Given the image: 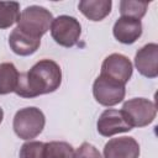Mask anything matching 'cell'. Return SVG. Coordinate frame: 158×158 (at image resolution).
<instances>
[{
  "mask_svg": "<svg viewBox=\"0 0 158 158\" xmlns=\"http://www.w3.org/2000/svg\"><path fill=\"white\" fill-rule=\"evenodd\" d=\"M62 83L60 67L52 59H41L19 75L15 93L21 98H36L56 91Z\"/></svg>",
  "mask_w": 158,
  "mask_h": 158,
  "instance_id": "cell-1",
  "label": "cell"
},
{
  "mask_svg": "<svg viewBox=\"0 0 158 158\" xmlns=\"http://www.w3.org/2000/svg\"><path fill=\"white\" fill-rule=\"evenodd\" d=\"M53 21V15L43 6L31 5L20 14L17 27L23 32L41 38L49 28Z\"/></svg>",
  "mask_w": 158,
  "mask_h": 158,
  "instance_id": "cell-2",
  "label": "cell"
},
{
  "mask_svg": "<svg viewBox=\"0 0 158 158\" xmlns=\"http://www.w3.org/2000/svg\"><path fill=\"white\" fill-rule=\"evenodd\" d=\"M46 117L43 112L35 107H23L20 109L12 121V127L16 136L21 139H32L37 137L44 128Z\"/></svg>",
  "mask_w": 158,
  "mask_h": 158,
  "instance_id": "cell-3",
  "label": "cell"
},
{
  "mask_svg": "<svg viewBox=\"0 0 158 158\" xmlns=\"http://www.w3.org/2000/svg\"><path fill=\"white\" fill-rule=\"evenodd\" d=\"M51 36L62 47H73L78 43L81 35L80 22L69 15H60L53 19L51 25Z\"/></svg>",
  "mask_w": 158,
  "mask_h": 158,
  "instance_id": "cell-4",
  "label": "cell"
},
{
  "mask_svg": "<svg viewBox=\"0 0 158 158\" xmlns=\"http://www.w3.org/2000/svg\"><path fill=\"white\" fill-rule=\"evenodd\" d=\"M122 112L132 127L148 126L157 115L156 104L144 98H135L123 102Z\"/></svg>",
  "mask_w": 158,
  "mask_h": 158,
  "instance_id": "cell-5",
  "label": "cell"
},
{
  "mask_svg": "<svg viewBox=\"0 0 158 158\" xmlns=\"http://www.w3.org/2000/svg\"><path fill=\"white\" fill-rule=\"evenodd\" d=\"M125 85L107 75L100 74L93 84V95L102 106H115L125 99Z\"/></svg>",
  "mask_w": 158,
  "mask_h": 158,
  "instance_id": "cell-6",
  "label": "cell"
},
{
  "mask_svg": "<svg viewBox=\"0 0 158 158\" xmlns=\"http://www.w3.org/2000/svg\"><path fill=\"white\" fill-rule=\"evenodd\" d=\"M98 132L104 137H111L117 133L128 132L133 127L128 123L122 110L106 109L101 112L96 122Z\"/></svg>",
  "mask_w": 158,
  "mask_h": 158,
  "instance_id": "cell-7",
  "label": "cell"
},
{
  "mask_svg": "<svg viewBox=\"0 0 158 158\" xmlns=\"http://www.w3.org/2000/svg\"><path fill=\"white\" fill-rule=\"evenodd\" d=\"M132 72H133V65L126 56L121 53H112L104 59L101 64L100 74L107 75L109 78L115 79L125 85L131 79Z\"/></svg>",
  "mask_w": 158,
  "mask_h": 158,
  "instance_id": "cell-8",
  "label": "cell"
},
{
  "mask_svg": "<svg viewBox=\"0 0 158 158\" xmlns=\"http://www.w3.org/2000/svg\"><path fill=\"white\" fill-rule=\"evenodd\" d=\"M135 65L138 73L146 78L158 77V44L147 43L135 56Z\"/></svg>",
  "mask_w": 158,
  "mask_h": 158,
  "instance_id": "cell-9",
  "label": "cell"
},
{
  "mask_svg": "<svg viewBox=\"0 0 158 158\" xmlns=\"http://www.w3.org/2000/svg\"><path fill=\"white\" fill-rule=\"evenodd\" d=\"M139 144L133 137L111 138L104 147V158H138Z\"/></svg>",
  "mask_w": 158,
  "mask_h": 158,
  "instance_id": "cell-10",
  "label": "cell"
},
{
  "mask_svg": "<svg viewBox=\"0 0 158 158\" xmlns=\"http://www.w3.org/2000/svg\"><path fill=\"white\" fill-rule=\"evenodd\" d=\"M112 33L118 42L123 44H132L142 35V22L133 17L121 16L116 20Z\"/></svg>",
  "mask_w": 158,
  "mask_h": 158,
  "instance_id": "cell-11",
  "label": "cell"
},
{
  "mask_svg": "<svg viewBox=\"0 0 158 158\" xmlns=\"http://www.w3.org/2000/svg\"><path fill=\"white\" fill-rule=\"evenodd\" d=\"M41 44V38L33 37L19 27H15L9 36V46L12 52L17 56H31L33 54Z\"/></svg>",
  "mask_w": 158,
  "mask_h": 158,
  "instance_id": "cell-12",
  "label": "cell"
},
{
  "mask_svg": "<svg viewBox=\"0 0 158 158\" xmlns=\"http://www.w3.org/2000/svg\"><path fill=\"white\" fill-rule=\"evenodd\" d=\"M111 0H81L78 4L79 11L91 21L104 20L111 11Z\"/></svg>",
  "mask_w": 158,
  "mask_h": 158,
  "instance_id": "cell-13",
  "label": "cell"
},
{
  "mask_svg": "<svg viewBox=\"0 0 158 158\" xmlns=\"http://www.w3.org/2000/svg\"><path fill=\"white\" fill-rule=\"evenodd\" d=\"M19 75L20 73L12 63H0V95L15 91L19 83Z\"/></svg>",
  "mask_w": 158,
  "mask_h": 158,
  "instance_id": "cell-14",
  "label": "cell"
},
{
  "mask_svg": "<svg viewBox=\"0 0 158 158\" xmlns=\"http://www.w3.org/2000/svg\"><path fill=\"white\" fill-rule=\"evenodd\" d=\"M20 17V4L16 1H0V30L9 28Z\"/></svg>",
  "mask_w": 158,
  "mask_h": 158,
  "instance_id": "cell-15",
  "label": "cell"
},
{
  "mask_svg": "<svg viewBox=\"0 0 158 158\" xmlns=\"http://www.w3.org/2000/svg\"><path fill=\"white\" fill-rule=\"evenodd\" d=\"M73 147L64 141H52L44 143V158H72Z\"/></svg>",
  "mask_w": 158,
  "mask_h": 158,
  "instance_id": "cell-16",
  "label": "cell"
},
{
  "mask_svg": "<svg viewBox=\"0 0 158 158\" xmlns=\"http://www.w3.org/2000/svg\"><path fill=\"white\" fill-rule=\"evenodd\" d=\"M148 9V2L146 1H132V0H122L120 1V14L121 16L133 17L141 20Z\"/></svg>",
  "mask_w": 158,
  "mask_h": 158,
  "instance_id": "cell-17",
  "label": "cell"
},
{
  "mask_svg": "<svg viewBox=\"0 0 158 158\" xmlns=\"http://www.w3.org/2000/svg\"><path fill=\"white\" fill-rule=\"evenodd\" d=\"M20 158H44V143L40 141H28L21 146Z\"/></svg>",
  "mask_w": 158,
  "mask_h": 158,
  "instance_id": "cell-18",
  "label": "cell"
},
{
  "mask_svg": "<svg viewBox=\"0 0 158 158\" xmlns=\"http://www.w3.org/2000/svg\"><path fill=\"white\" fill-rule=\"evenodd\" d=\"M72 158H102L99 149L89 142H83L75 152H73Z\"/></svg>",
  "mask_w": 158,
  "mask_h": 158,
  "instance_id": "cell-19",
  "label": "cell"
},
{
  "mask_svg": "<svg viewBox=\"0 0 158 158\" xmlns=\"http://www.w3.org/2000/svg\"><path fill=\"white\" fill-rule=\"evenodd\" d=\"M2 118H4V111H2V109L0 107V123H1V121H2Z\"/></svg>",
  "mask_w": 158,
  "mask_h": 158,
  "instance_id": "cell-20",
  "label": "cell"
}]
</instances>
